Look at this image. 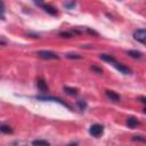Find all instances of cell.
I'll return each instance as SVG.
<instances>
[{
    "label": "cell",
    "instance_id": "6da1fadb",
    "mask_svg": "<svg viewBox=\"0 0 146 146\" xmlns=\"http://www.w3.org/2000/svg\"><path fill=\"white\" fill-rule=\"evenodd\" d=\"M36 55L42 59H58V55L49 50H39Z\"/></svg>",
    "mask_w": 146,
    "mask_h": 146
},
{
    "label": "cell",
    "instance_id": "7a4b0ae2",
    "mask_svg": "<svg viewBox=\"0 0 146 146\" xmlns=\"http://www.w3.org/2000/svg\"><path fill=\"white\" fill-rule=\"evenodd\" d=\"M35 98H36V99H39V100H42V102H46V100H50V102H58V103H60L62 105H64V106H66V107L71 108V106H70L67 103H65L64 100H62V99H60V98H58V97H52V96H35Z\"/></svg>",
    "mask_w": 146,
    "mask_h": 146
},
{
    "label": "cell",
    "instance_id": "3957f363",
    "mask_svg": "<svg viewBox=\"0 0 146 146\" xmlns=\"http://www.w3.org/2000/svg\"><path fill=\"white\" fill-rule=\"evenodd\" d=\"M103 131H104V127L98 123H95L89 128V133L94 137H99L100 135H103Z\"/></svg>",
    "mask_w": 146,
    "mask_h": 146
},
{
    "label": "cell",
    "instance_id": "277c9868",
    "mask_svg": "<svg viewBox=\"0 0 146 146\" xmlns=\"http://www.w3.org/2000/svg\"><path fill=\"white\" fill-rule=\"evenodd\" d=\"M133 38H135V40L146 44V29H138V30H136L133 32Z\"/></svg>",
    "mask_w": 146,
    "mask_h": 146
},
{
    "label": "cell",
    "instance_id": "5b68a950",
    "mask_svg": "<svg viewBox=\"0 0 146 146\" xmlns=\"http://www.w3.org/2000/svg\"><path fill=\"white\" fill-rule=\"evenodd\" d=\"M113 65H114V67L116 68V70H119L121 73H123V74H130V68L129 67H127L125 65H123V64H121V63H119V62H114L113 63Z\"/></svg>",
    "mask_w": 146,
    "mask_h": 146
},
{
    "label": "cell",
    "instance_id": "8992f818",
    "mask_svg": "<svg viewBox=\"0 0 146 146\" xmlns=\"http://www.w3.org/2000/svg\"><path fill=\"white\" fill-rule=\"evenodd\" d=\"M105 94H106V96L112 100V102H119L120 100V95L119 94H116L115 91H113V90H105Z\"/></svg>",
    "mask_w": 146,
    "mask_h": 146
},
{
    "label": "cell",
    "instance_id": "52a82bcc",
    "mask_svg": "<svg viewBox=\"0 0 146 146\" xmlns=\"http://www.w3.org/2000/svg\"><path fill=\"white\" fill-rule=\"evenodd\" d=\"M36 86H38V88H39L40 91H42V92L48 91V86H47L46 81H44L42 78H39V79H38V81H36Z\"/></svg>",
    "mask_w": 146,
    "mask_h": 146
},
{
    "label": "cell",
    "instance_id": "ba28073f",
    "mask_svg": "<svg viewBox=\"0 0 146 146\" xmlns=\"http://www.w3.org/2000/svg\"><path fill=\"white\" fill-rule=\"evenodd\" d=\"M41 7L43 8V10H44V11H47V13H48V14H50V15H56V13H57V11H56V8H55V7H52V6H50V5H47V3H46V5H43V3H42V5H41Z\"/></svg>",
    "mask_w": 146,
    "mask_h": 146
},
{
    "label": "cell",
    "instance_id": "9c48e42d",
    "mask_svg": "<svg viewBox=\"0 0 146 146\" xmlns=\"http://www.w3.org/2000/svg\"><path fill=\"white\" fill-rule=\"evenodd\" d=\"M99 58L103 59V60H105V62H108L111 64H113L115 62V58L112 55H110V54H100L99 55Z\"/></svg>",
    "mask_w": 146,
    "mask_h": 146
},
{
    "label": "cell",
    "instance_id": "30bf717a",
    "mask_svg": "<svg viewBox=\"0 0 146 146\" xmlns=\"http://www.w3.org/2000/svg\"><path fill=\"white\" fill-rule=\"evenodd\" d=\"M127 124H128V127H130V128H135V127H137V125L139 124V122H138V120H137L136 117L129 116V117L127 119Z\"/></svg>",
    "mask_w": 146,
    "mask_h": 146
},
{
    "label": "cell",
    "instance_id": "8fae6325",
    "mask_svg": "<svg viewBox=\"0 0 146 146\" xmlns=\"http://www.w3.org/2000/svg\"><path fill=\"white\" fill-rule=\"evenodd\" d=\"M32 145H36V146H40V145H42V146H49V145H50V143H49V141H47V140L36 139V140H33V141H32Z\"/></svg>",
    "mask_w": 146,
    "mask_h": 146
},
{
    "label": "cell",
    "instance_id": "7c38bea8",
    "mask_svg": "<svg viewBox=\"0 0 146 146\" xmlns=\"http://www.w3.org/2000/svg\"><path fill=\"white\" fill-rule=\"evenodd\" d=\"M64 91L67 94V95H71V96H74L78 94V89L75 88H70V87H64Z\"/></svg>",
    "mask_w": 146,
    "mask_h": 146
},
{
    "label": "cell",
    "instance_id": "4fadbf2b",
    "mask_svg": "<svg viewBox=\"0 0 146 146\" xmlns=\"http://www.w3.org/2000/svg\"><path fill=\"white\" fill-rule=\"evenodd\" d=\"M125 52H127L129 56L133 57V58H140V57H141V54H140L139 51H136V50H127Z\"/></svg>",
    "mask_w": 146,
    "mask_h": 146
},
{
    "label": "cell",
    "instance_id": "5bb4252c",
    "mask_svg": "<svg viewBox=\"0 0 146 146\" xmlns=\"http://www.w3.org/2000/svg\"><path fill=\"white\" fill-rule=\"evenodd\" d=\"M76 105H78L79 110H81V111H84V110L87 108V103H86V100H83V99L76 100Z\"/></svg>",
    "mask_w": 146,
    "mask_h": 146
},
{
    "label": "cell",
    "instance_id": "9a60e30c",
    "mask_svg": "<svg viewBox=\"0 0 146 146\" xmlns=\"http://www.w3.org/2000/svg\"><path fill=\"white\" fill-rule=\"evenodd\" d=\"M0 130H1L3 133H11V132H13V129H11L9 125H6V124H1Z\"/></svg>",
    "mask_w": 146,
    "mask_h": 146
},
{
    "label": "cell",
    "instance_id": "2e32d148",
    "mask_svg": "<svg viewBox=\"0 0 146 146\" xmlns=\"http://www.w3.org/2000/svg\"><path fill=\"white\" fill-rule=\"evenodd\" d=\"M132 140H135V141H143V143H146V137H143V136H133V137H132Z\"/></svg>",
    "mask_w": 146,
    "mask_h": 146
},
{
    "label": "cell",
    "instance_id": "e0dca14e",
    "mask_svg": "<svg viewBox=\"0 0 146 146\" xmlns=\"http://www.w3.org/2000/svg\"><path fill=\"white\" fill-rule=\"evenodd\" d=\"M66 57H67V58H76V59L81 58V56H80V55H78V54H72V52L67 54V55H66Z\"/></svg>",
    "mask_w": 146,
    "mask_h": 146
},
{
    "label": "cell",
    "instance_id": "ac0fdd59",
    "mask_svg": "<svg viewBox=\"0 0 146 146\" xmlns=\"http://www.w3.org/2000/svg\"><path fill=\"white\" fill-rule=\"evenodd\" d=\"M73 34H74V33H72V32H60V33H59V35H62V36H65V38H70V36H73Z\"/></svg>",
    "mask_w": 146,
    "mask_h": 146
},
{
    "label": "cell",
    "instance_id": "d6986e66",
    "mask_svg": "<svg viewBox=\"0 0 146 146\" xmlns=\"http://www.w3.org/2000/svg\"><path fill=\"white\" fill-rule=\"evenodd\" d=\"M74 5H75V3H74V1H73V0H72L71 2H66V3H64V6H65L66 8H72Z\"/></svg>",
    "mask_w": 146,
    "mask_h": 146
},
{
    "label": "cell",
    "instance_id": "ffe728a7",
    "mask_svg": "<svg viewBox=\"0 0 146 146\" xmlns=\"http://www.w3.org/2000/svg\"><path fill=\"white\" fill-rule=\"evenodd\" d=\"M91 70L96 71L97 73H102V68H100V67H97V66H95V65H92V66H91Z\"/></svg>",
    "mask_w": 146,
    "mask_h": 146
},
{
    "label": "cell",
    "instance_id": "44dd1931",
    "mask_svg": "<svg viewBox=\"0 0 146 146\" xmlns=\"http://www.w3.org/2000/svg\"><path fill=\"white\" fill-rule=\"evenodd\" d=\"M33 1H34L36 5H39V6H41V5L43 3V0H33Z\"/></svg>",
    "mask_w": 146,
    "mask_h": 146
},
{
    "label": "cell",
    "instance_id": "7402d4cb",
    "mask_svg": "<svg viewBox=\"0 0 146 146\" xmlns=\"http://www.w3.org/2000/svg\"><path fill=\"white\" fill-rule=\"evenodd\" d=\"M139 100L144 104H146V97H139Z\"/></svg>",
    "mask_w": 146,
    "mask_h": 146
},
{
    "label": "cell",
    "instance_id": "603a6c76",
    "mask_svg": "<svg viewBox=\"0 0 146 146\" xmlns=\"http://www.w3.org/2000/svg\"><path fill=\"white\" fill-rule=\"evenodd\" d=\"M144 113H146V107H145V108H144Z\"/></svg>",
    "mask_w": 146,
    "mask_h": 146
}]
</instances>
